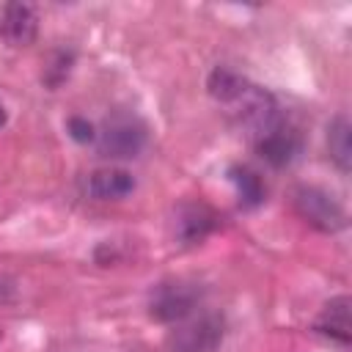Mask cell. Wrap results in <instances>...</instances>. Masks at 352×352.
I'll use <instances>...</instances> for the list:
<instances>
[{
	"mask_svg": "<svg viewBox=\"0 0 352 352\" xmlns=\"http://www.w3.org/2000/svg\"><path fill=\"white\" fill-rule=\"evenodd\" d=\"M228 173H231V182L236 187V195H239V204L242 206H258L264 201L267 187H264V182H261V176L256 170L239 165V168H231Z\"/></svg>",
	"mask_w": 352,
	"mask_h": 352,
	"instance_id": "4fadbf2b",
	"label": "cell"
},
{
	"mask_svg": "<svg viewBox=\"0 0 352 352\" xmlns=\"http://www.w3.org/2000/svg\"><path fill=\"white\" fill-rule=\"evenodd\" d=\"M234 107V116L239 121V126L245 129V135L250 140L261 138L267 129H272L278 121H280V113H278V104L275 99L264 91V88H256L248 82V88L231 102Z\"/></svg>",
	"mask_w": 352,
	"mask_h": 352,
	"instance_id": "3957f363",
	"label": "cell"
},
{
	"mask_svg": "<svg viewBox=\"0 0 352 352\" xmlns=\"http://www.w3.org/2000/svg\"><path fill=\"white\" fill-rule=\"evenodd\" d=\"M6 292H8V286H6V283H3V280H0V300H3V297H6Z\"/></svg>",
	"mask_w": 352,
	"mask_h": 352,
	"instance_id": "2e32d148",
	"label": "cell"
},
{
	"mask_svg": "<svg viewBox=\"0 0 352 352\" xmlns=\"http://www.w3.org/2000/svg\"><path fill=\"white\" fill-rule=\"evenodd\" d=\"M253 146H256V151L261 154L264 162H270V165H275V168H283V165H292V162L300 157V151H302V138H300V132H297L292 124H286V121L280 118L272 129H267L261 138H256Z\"/></svg>",
	"mask_w": 352,
	"mask_h": 352,
	"instance_id": "5b68a950",
	"label": "cell"
},
{
	"mask_svg": "<svg viewBox=\"0 0 352 352\" xmlns=\"http://www.w3.org/2000/svg\"><path fill=\"white\" fill-rule=\"evenodd\" d=\"M168 344L173 352H217V346L223 344V319L209 311H192L190 316L173 322Z\"/></svg>",
	"mask_w": 352,
	"mask_h": 352,
	"instance_id": "6da1fadb",
	"label": "cell"
},
{
	"mask_svg": "<svg viewBox=\"0 0 352 352\" xmlns=\"http://www.w3.org/2000/svg\"><path fill=\"white\" fill-rule=\"evenodd\" d=\"M198 297L192 283H162L151 297V316L160 322H179L198 308Z\"/></svg>",
	"mask_w": 352,
	"mask_h": 352,
	"instance_id": "8992f818",
	"label": "cell"
},
{
	"mask_svg": "<svg viewBox=\"0 0 352 352\" xmlns=\"http://www.w3.org/2000/svg\"><path fill=\"white\" fill-rule=\"evenodd\" d=\"M292 206L294 212L308 223L314 226L316 231H324V234H336L346 226V212L344 206L324 190L319 187H297L292 192Z\"/></svg>",
	"mask_w": 352,
	"mask_h": 352,
	"instance_id": "7a4b0ae2",
	"label": "cell"
},
{
	"mask_svg": "<svg viewBox=\"0 0 352 352\" xmlns=\"http://www.w3.org/2000/svg\"><path fill=\"white\" fill-rule=\"evenodd\" d=\"M69 132H72V138L80 140V143H88V140L96 138L94 126H91L85 118H69Z\"/></svg>",
	"mask_w": 352,
	"mask_h": 352,
	"instance_id": "5bb4252c",
	"label": "cell"
},
{
	"mask_svg": "<svg viewBox=\"0 0 352 352\" xmlns=\"http://www.w3.org/2000/svg\"><path fill=\"white\" fill-rule=\"evenodd\" d=\"M143 146H146V126L129 116H116L96 132V151L107 160L138 157Z\"/></svg>",
	"mask_w": 352,
	"mask_h": 352,
	"instance_id": "277c9868",
	"label": "cell"
},
{
	"mask_svg": "<svg viewBox=\"0 0 352 352\" xmlns=\"http://www.w3.org/2000/svg\"><path fill=\"white\" fill-rule=\"evenodd\" d=\"M132 190H135V179L124 168H113V165L96 168L88 176V192L96 201H118V198H126Z\"/></svg>",
	"mask_w": 352,
	"mask_h": 352,
	"instance_id": "30bf717a",
	"label": "cell"
},
{
	"mask_svg": "<svg viewBox=\"0 0 352 352\" xmlns=\"http://www.w3.org/2000/svg\"><path fill=\"white\" fill-rule=\"evenodd\" d=\"M349 308H352V300H349L346 294L333 297V300L322 308V314H319V319H316V324H314L316 333H322V336L338 341L341 346H346V344L352 341V316H349Z\"/></svg>",
	"mask_w": 352,
	"mask_h": 352,
	"instance_id": "9c48e42d",
	"label": "cell"
},
{
	"mask_svg": "<svg viewBox=\"0 0 352 352\" xmlns=\"http://www.w3.org/2000/svg\"><path fill=\"white\" fill-rule=\"evenodd\" d=\"M38 30V16L28 3H6L0 8V38L8 47L33 44Z\"/></svg>",
	"mask_w": 352,
	"mask_h": 352,
	"instance_id": "52a82bcc",
	"label": "cell"
},
{
	"mask_svg": "<svg viewBox=\"0 0 352 352\" xmlns=\"http://www.w3.org/2000/svg\"><path fill=\"white\" fill-rule=\"evenodd\" d=\"M206 88H209V94H212L217 102L231 104V102L248 88V80H245L242 74H236L234 69H228V66H217V69L209 74Z\"/></svg>",
	"mask_w": 352,
	"mask_h": 352,
	"instance_id": "7c38bea8",
	"label": "cell"
},
{
	"mask_svg": "<svg viewBox=\"0 0 352 352\" xmlns=\"http://www.w3.org/2000/svg\"><path fill=\"white\" fill-rule=\"evenodd\" d=\"M214 228V212L206 204H182L173 217V234L182 245L201 242Z\"/></svg>",
	"mask_w": 352,
	"mask_h": 352,
	"instance_id": "ba28073f",
	"label": "cell"
},
{
	"mask_svg": "<svg viewBox=\"0 0 352 352\" xmlns=\"http://www.w3.org/2000/svg\"><path fill=\"white\" fill-rule=\"evenodd\" d=\"M349 138H352V126H349L346 116H336L327 126V148H330L333 162L344 173H349V165H352V140Z\"/></svg>",
	"mask_w": 352,
	"mask_h": 352,
	"instance_id": "8fae6325",
	"label": "cell"
},
{
	"mask_svg": "<svg viewBox=\"0 0 352 352\" xmlns=\"http://www.w3.org/2000/svg\"><path fill=\"white\" fill-rule=\"evenodd\" d=\"M6 124V107H3V102H0V126Z\"/></svg>",
	"mask_w": 352,
	"mask_h": 352,
	"instance_id": "9a60e30c",
	"label": "cell"
}]
</instances>
